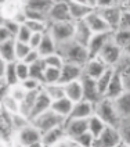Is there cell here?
I'll list each match as a JSON object with an SVG mask.
<instances>
[{
    "label": "cell",
    "mask_w": 130,
    "mask_h": 147,
    "mask_svg": "<svg viewBox=\"0 0 130 147\" xmlns=\"http://www.w3.org/2000/svg\"><path fill=\"white\" fill-rule=\"evenodd\" d=\"M58 53L64 57L65 61L76 63V64H80V65H84L90 58L87 47L78 43L73 39L69 42H65L62 45H58Z\"/></svg>",
    "instance_id": "cell-1"
},
{
    "label": "cell",
    "mask_w": 130,
    "mask_h": 147,
    "mask_svg": "<svg viewBox=\"0 0 130 147\" xmlns=\"http://www.w3.org/2000/svg\"><path fill=\"white\" fill-rule=\"evenodd\" d=\"M94 114L97 117H100L108 126L119 128L123 121L121 114H119V111H118V108H116L115 100H111V98H107V97H103L96 104Z\"/></svg>",
    "instance_id": "cell-2"
},
{
    "label": "cell",
    "mask_w": 130,
    "mask_h": 147,
    "mask_svg": "<svg viewBox=\"0 0 130 147\" xmlns=\"http://www.w3.org/2000/svg\"><path fill=\"white\" fill-rule=\"evenodd\" d=\"M49 33L54 38L58 45L69 42L75 36V22L73 21H62V22H51L49 25Z\"/></svg>",
    "instance_id": "cell-3"
},
{
    "label": "cell",
    "mask_w": 130,
    "mask_h": 147,
    "mask_svg": "<svg viewBox=\"0 0 130 147\" xmlns=\"http://www.w3.org/2000/svg\"><path fill=\"white\" fill-rule=\"evenodd\" d=\"M65 121H66V119H65L64 117L58 115L57 113H54L53 110H49V111L43 113V114L39 115V117H36L31 122H32L42 133H44V132L50 131V129H54V128H58V126H64Z\"/></svg>",
    "instance_id": "cell-4"
},
{
    "label": "cell",
    "mask_w": 130,
    "mask_h": 147,
    "mask_svg": "<svg viewBox=\"0 0 130 147\" xmlns=\"http://www.w3.org/2000/svg\"><path fill=\"white\" fill-rule=\"evenodd\" d=\"M123 56H125V54H123V49L119 47V46L112 40V38L107 42V45L103 47V50H101L100 54H98V57L101 58L107 65L114 67V68H116V67L119 65V63L122 61Z\"/></svg>",
    "instance_id": "cell-5"
},
{
    "label": "cell",
    "mask_w": 130,
    "mask_h": 147,
    "mask_svg": "<svg viewBox=\"0 0 130 147\" xmlns=\"http://www.w3.org/2000/svg\"><path fill=\"white\" fill-rule=\"evenodd\" d=\"M14 135H15V144L22 147H28L33 144L35 142L42 140V132L32 122L29 125H26L25 128H22L21 131L14 133Z\"/></svg>",
    "instance_id": "cell-6"
},
{
    "label": "cell",
    "mask_w": 130,
    "mask_h": 147,
    "mask_svg": "<svg viewBox=\"0 0 130 147\" xmlns=\"http://www.w3.org/2000/svg\"><path fill=\"white\" fill-rule=\"evenodd\" d=\"M49 22H62L72 21L69 13V1L68 0H54L53 6L49 11Z\"/></svg>",
    "instance_id": "cell-7"
},
{
    "label": "cell",
    "mask_w": 130,
    "mask_h": 147,
    "mask_svg": "<svg viewBox=\"0 0 130 147\" xmlns=\"http://www.w3.org/2000/svg\"><path fill=\"white\" fill-rule=\"evenodd\" d=\"M121 142H122V136H121L119 128L107 126L105 131L98 138H96L94 147H116Z\"/></svg>",
    "instance_id": "cell-8"
},
{
    "label": "cell",
    "mask_w": 130,
    "mask_h": 147,
    "mask_svg": "<svg viewBox=\"0 0 130 147\" xmlns=\"http://www.w3.org/2000/svg\"><path fill=\"white\" fill-rule=\"evenodd\" d=\"M126 92H127V86L125 83L122 74H121V71L118 68H115V74L112 76V79H111V83H109V86L107 89L104 97L111 98V100H116V98H119Z\"/></svg>",
    "instance_id": "cell-9"
},
{
    "label": "cell",
    "mask_w": 130,
    "mask_h": 147,
    "mask_svg": "<svg viewBox=\"0 0 130 147\" xmlns=\"http://www.w3.org/2000/svg\"><path fill=\"white\" fill-rule=\"evenodd\" d=\"M83 78V65L76 63L65 61L64 65L61 67V83H69L73 81H79Z\"/></svg>",
    "instance_id": "cell-10"
},
{
    "label": "cell",
    "mask_w": 130,
    "mask_h": 147,
    "mask_svg": "<svg viewBox=\"0 0 130 147\" xmlns=\"http://www.w3.org/2000/svg\"><path fill=\"white\" fill-rule=\"evenodd\" d=\"M84 22L87 24V26L90 28V31L93 33L112 32V29H111V28L108 26V24L104 21V18H103V16L100 14V11L96 10V8L87 16V18L84 20Z\"/></svg>",
    "instance_id": "cell-11"
},
{
    "label": "cell",
    "mask_w": 130,
    "mask_h": 147,
    "mask_svg": "<svg viewBox=\"0 0 130 147\" xmlns=\"http://www.w3.org/2000/svg\"><path fill=\"white\" fill-rule=\"evenodd\" d=\"M107 68H108V65L98 56L97 57H90L89 61L83 65V76H87V78H91V79L96 81Z\"/></svg>",
    "instance_id": "cell-12"
},
{
    "label": "cell",
    "mask_w": 130,
    "mask_h": 147,
    "mask_svg": "<svg viewBox=\"0 0 130 147\" xmlns=\"http://www.w3.org/2000/svg\"><path fill=\"white\" fill-rule=\"evenodd\" d=\"M64 131L66 136L69 138H78L82 133L87 132V119H80V118H66L64 123Z\"/></svg>",
    "instance_id": "cell-13"
},
{
    "label": "cell",
    "mask_w": 130,
    "mask_h": 147,
    "mask_svg": "<svg viewBox=\"0 0 130 147\" xmlns=\"http://www.w3.org/2000/svg\"><path fill=\"white\" fill-rule=\"evenodd\" d=\"M112 38V32H103V33H93L91 39L89 40L87 50L90 57H97L103 47L107 45V42Z\"/></svg>",
    "instance_id": "cell-14"
},
{
    "label": "cell",
    "mask_w": 130,
    "mask_h": 147,
    "mask_svg": "<svg viewBox=\"0 0 130 147\" xmlns=\"http://www.w3.org/2000/svg\"><path fill=\"white\" fill-rule=\"evenodd\" d=\"M96 10H97V8H96ZM122 10H123L122 6L116 4V6H112V7L101 8V10H98V11H100V14L103 16L104 21L108 24V26H109L112 31H115V29H118V26H119Z\"/></svg>",
    "instance_id": "cell-15"
},
{
    "label": "cell",
    "mask_w": 130,
    "mask_h": 147,
    "mask_svg": "<svg viewBox=\"0 0 130 147\" xmlns=\"http://www.w3.org/2000/svg\"><path fill=\"white\" fill-rule=\"evenodd\" d=\"M51 104H53V100L44 93V90L42 89L40 92H39L36 100H35V104H33V108H32V111H31L29 119L32 121V119H35L36 117L42 115L43 113L51 110Z\"/></svg>",
    "instance_id": "cell-16"
},
{
    "label": "cell",
    "mask_w": 130,
    "mask_h": 147,
    "mask_svg": "<svg viewBox=\"0 0 130 147\" xmlns=\"http://www.w3.org/2000/svg\"><path fill=\"white\" fill-rule=\"evenodd\" d=\"M82 85H83V100H87L93 104H97L103 98V96L100 94V92L97 89V85H96L94 79L83 76L82 78Z\"/></svg>",
    "instance_id": "cell-17"
},
{
    "label": "cell",
    "mask_w": 130,
    "mask_h": 147,
    "mask_svg": "<svg viewBox=\"0 0 130 147\" xmlns=\"http://www.w3.org/2000/svg\"><path fill=\"white\" fill-rule=\"evenodd\" d=\"M94 107L96 104L90 103L87 100H80L73 104V108L71 111L69 118H80V119H87L91 115H94Z\"/></svg>",
    "instance_id": "cell-18"
},
{
    "label": "cell",
    "mask_w": 130,
    "mask_h": 147,
    "mask_svg": "<svg viewBox=\"0 0 130 147\" xmlns=\"http://www.w3.org/2000/svg\"><path fill=\"white\" fill-rule=\"evenodd\" d=\"M91 36H93V32L90 31V28L87 26V24L84 21L75 22V36H73V40H76L78 43H80V45L87 47Z\"/></svg>",
    "instance_id": "cell-19"
},
{
    "label": "cell",
    "mask_w": 130,
    "mask_h": 147,
    "mask_svg": "<svg viewBox=\"0 0 130 147\" xmlns=\"http://www.w3.org/2000/svg\"><path fill=\"white\" fill-rule=\"evenodd\" d=\"M38 51H39L42 58L47 57L50 54L58 51V43L54 40V38L49 33V31L46 33H43V39H42V43L39 46V49H38Z\"/></svg>",
    "instance_id": "cell-20"
},
{
    "label": "cell",
    "mask_w": 130,
    "mask_h": 147,
    "mask_svg": "<svg viewBox=\"0 0 130 147\" xmlns=\"http://www.w3.org/2000/svg\"><path fill=\"white\" fill-rule=\"evenodd\" d=\"M64 88H65V97L72 100L73 103H78V101L83 100V85H82V79L65 83Z\"/></svg>",
    "instance_id": "cell-21"
},
{
    "label": "cell",
    "mask_w": 130,
    "mask_h": 147,
    "mask_svg": "<svg viewBox=\"0 0 130 147\" xmlns=\"http://www.w3.org/2000/svg\"><path fill=\"white\" fill-rule=\"evenodd\" d=\"M94 8L89 4H76V3H69V13H71V20L73 22L78 21H84L87 16Z\"/></svg>",
    "instance_id": "cell-22"
},
{
    "label": "cell",
    "mask_w": 130,
    "mask_h": 147,
    "mask_svg": "<svg viewBox=\"0 0 130 147\" xmlns=\"http://www.w3.org/2000/svg\"><path fill=\"white\" fill-rule=\"evenodd\" d=\"M73 103L72 100H69L68 97H62V98H58V100H54L53 104H51V110L54 113H57L58 115L64 117L65 119L69 118L71 115V111L73 108Z\"/></svg>",
    "instance_id": "cell-23"
},
{
    "label": "cell",
    "mask_w": 130,
    "mask_h": 147,
    "mask_svg": "<svg viewBox=\"0 0 130 147\" xmlns=\"http://www.w3.org/2000/svg\"><path fill=\"white\" fill-rule=\"evenodd\" d=\"M64 136H66L64 126H58V128H54V129H50V131L42 133V142L46 144V147H53Z\"/></svg>",
    "instance_id": "cell-24"
},
{
    "label": "cell",
    "mask_w": 130,
    "mask_h": 147,
    "mask_svg": "<svg viewBox=\"0 0 130 147\" xmlns=\"http://www.w3.org/2000/svg\"><path fill=\"white\" fill-rule=\"evenodd\" d=\"M54 0H24V7L49 16V11L53 6ZM49 18V17H47Z\"/></svg>",
    "instance_id": "cell-25"
},
{
    "label": "cell",
    "mask_w": 130,
    "mask_h": 147,
    "mask_svg": "<svg viewBox=\"0 0 130 147\" xmlns=\"http://www.w3.org/2000/svg\"><path fill=\"white\" fill-rule=\"evenodd\" d=\"M0 57L6 63H14L15 58V39H10L0 43Z\"/></svg>",
    "instance_id": "cell-26"
},
{
    "label": "cell",
    "mask_w": 130,
    "mask_h": 147,
    "mask_svg": "<svg viewBox=\"0 0 130 147\" xmlns=\"http://www.w3.org/2000/svg\"><path fill=\"white\" fill-rule=\"evenodd\" d=\"M114 74H115V68H114V67H108L105 71H104V72L101 74L97 79H96L97 89H98L100 94H101L103 97H104L107 89H108V86H109V83H111V79H112Z\"/></svg>",
    "instance_id": "cell-27"
},
{
    "label": "cell",
    "mask_w": 130,
    "mask_h": 147,
    "mask_svg": "<svg viewBox=\"0 0 130 147\" xmlns=\"http://www.w3.org/2000/svg\"><path fill=\"white\" fill-rule=\"evenodd\" d=\"M115 104H116V108L122 117V119H130V90L123 93L119 98H116Z\"/></svg>",
    "instance_id": "cell-28"
},
{
    "label": "cell",
    "mask_w": 130,
    "mask_h": 147,
    "mask_svg": "<svg viewBox=\"0 0 130 147\" xmlns=\"http://www.w3.org/2000/svg\"><path fill=\"white\" fill-rule=\"evenodd\" d=\"M107 126H108V125L96 114L91 115L90 118H87V129H89V132L94 138H98L103 132L105 131Z\"/></svg>",
    "instance_id": "cell-29"
},
{
    "label": "cell",
    "mask_w": 130,
    "mask_h": 147,
    "mask_svg": "<svg viewBox=\"0 0 130 147\" xmlns=\"http://www.w3.org/2000/svg\"><path fill=\"white\" fill-rule=\"evenodd\" d=\"M0 106H1L3 110H6V111L10 113V114H17V113H19V103H18L13 96L8 94L7 88H6L4 94L0 96Z\"/></svg>",
    "instance_id": "cell-30"
},
{
    "label": "cell",
    "mask_w": 130,
    "mask_h": 147,
    "mask_svg": "<svg viewBox=\"0 0 130 147\" xmlns=\"http://www.w3.org/2000/svg\"><path fill=\"white\" fill-rule=\"evenodd\" d=\"M39 92H40V90H39ZM39 92H28V94L25 96V98L19 103V113L22 115L29 118L31 111H32V108H33V104H35V100L38 97Z\"/></svg>",
    "instance_id": "cell-31"
},
{
    "label": "cell",
    "mask_w": 130,
    "mask_h": 147,
    "mask_svg": "<svg viewBox=\"0 0 130 147\" xmlns=\"http://www.w3.org/2000/svg\"><path fill=\"white\" fill-rule=\"evenodd\" d=\"M44 93L49 96L53 101L58 98L65 97V88L62 83H53V85H43Z\"/></svg>",
    "instance_id": "cell-32"
},
{
    "label": "cell",
    "mask_w": 130,
    "mask_h": 147,
    "mask_svg": "<svg viewBox=\"0 0 130 147\" xmlns=\"http://www.w3.org/2000/svg\"><path fill=\"white\" fill-rule=\"evenodd\" d=\"M53 83H61V69L46 67L43 74V85H53Z\"/></svg>",
    "instance_id": "cell-33"
},
{
    "label": "cell",
    "mask_w": 130,
    "mask_h": 147,
    "mask_svg": "<svg viewBox=\"0 0 130 147\" xmlns=\"http://www.w3.org/2000/svg\"><path fill=\"white\" fill-rule=\"evenodd\" d=\"M112 40L119 47L125 49L127 46V43L130 42V31H127V29H115V31H112Z\"/></svg>",
    "instance_id": "cell-34"
},
{
    "label": "cell",
    "mask_w": 130,
    "mask_h": 147,
    "mask_svg": "<svg viewBox=\"0 0 130 147\" xmlns=\"http://www.w3.org/2000/svg\"><path fill=\"white\" fill-rule=\"evenodd\" d=\"M31 123V119L28 117L22 115L21 113H17V114L11 115V128H13V132L17 133L18 131H21L22 128H25L26 125Z\"/></svg>",
    "instance_id": "cell-35"
},
{
    "label": "cell",
    "mask_w": 130,
    "mask_h": 147,
    "mask_svg": "<svg viewBox=\"0 0 130 147\" xmlns=\"http://www.w3.org/2000/svg\"><path fill=\"white\" fill-rule=\"evenodd\" d=\"M7 93L10 96H13L18 103H21L25 98V96L28 94V92H26L25 88L21 85V82H19V83H15V85H11V86H7Z\"/></svg>",
    "instance_id": "cell-36"
},
{
    "label": "cell",
    "mask_w": 130,
    "mask_h": 147,
    "mask_svg": "<svg viewBox=\"0 0 130 147\" xmlns=\"http://www.w3.org/2000/svg\"><path fill=\"white\" fill-rule=\"evenodd\" d=\"M15 83H19L15 71V61L14 63H7L6 75H4V85L6 86H11V85H15Z\"/></svg>",
    "instance_id": "cell-37"
},
{
    "label": "cell",
    "mask_w": 130,
    "mask_h": 147,
    "mask_svg": "<svg viewBox=\"0 0 130 147\" xmlns=\"http://www.w3.org/2000/svg\"><path fill=\"white\" fill-rule=\"evenodd\" d=\"M121 74H122L123 79H125V83L127 86V90H130V57H126L123 56L122 61L119 63V65L116 67Z\"/></svg>",
    "instance_id": "cell-38"
},
{
    "label": "cell",
    "mask_w": 130,
    "mask_h": 147,
    "mask_svg": "<svg viewBox=\"0 0 130 147\" xmlns=\"http://www.w3.org/2000/svg\"><path fill=\"white\" fill-rule=\"evenodd\" d=\"M26 26L32 31L33 33H46L49 31V21H35V20H28L26 22Z\"/></svg>",
    "instance_id": "cell-39"
},
{
    "label": "cell",
    "mask_w": 130,
    "mask_h": 147,
    "mask_svg": "<svg viewBox=\"0 0 130 147\" xmlns=\"http://www.w3.org/2000/svg\"><path fill=\"white\" fill-rule=\"evenodd\" d=\"M43 61H44L46 67H53V68H60V69H61V67L64 65V63H65L64 57L58 51L50 54L47 57H43Z\"/></svg>",
    "instance_id": "cell-40"
},
{
    "label": "cell",
    "mask_w": 130,
    "mask_h": 147,
    "mask_svg": "<svg viewBox=\"0 0 130 147\" xmlns=\"http://www.w3.org/2000/svg\"><path fill=\"white\" fill-rule=\"evenodd\" d=\"M29 67H31V78H35V79H39V81L43 82V74L46 69V64H44L43 58L31 64Z\"/></svg>",
    "instance_id": "cell-41"
},
{
    "label": "cell",
    "mask_w": 130,
    "mask_h": 147,
    "mask_svg": "<svg viewBox=\"0 0 130 147\" xmlns=\"http://www.w3.org/2000/svg\"><path fill=\"white\" fill-rule=\"evenodd\" d=\"M15 71L19 82L25 81V79H28L31 76V67H29V64H26L24 61H15Z\"/></svg>",
    "instance_id": "cell-42"
},
{
    "label": "cell",
    "mask_w": 130,
    "mask_h": 147,
    "mask_svg": "<svg viewBox=\"0 0 130 147\" xmlns=\"http://www.w3.org/2000/svg\"><path fill=\"white\" fill-rule=\"evenodd\" d=\"M73 140H75V143L78 146H82V147H94V143H96V138L89 131L82 133L80 136L75 138Z\"/></svg>",
    "instance_id": "cell-43"
},
{
    "label": "cell",
    "mask_w": 130,
    "mask_h": 147,
    "mask_svg": "<svg viewBox=\"0 0 130 147\" xmlns=\"http://www.w3.org/2000/svg\"><path fill=\"white\" fill-rule=\"evenodd\" d=\"M31 50L32 49H31V46H29L28 43L15 40V58H17V61H24V58L29 54Z\"/></svg>",
    "instance_id": "cell-44"
},
{
    "label": "cell",
    "mask_w": 130,
    "mask_h": 147,
    "mask_svg": "<svg viewBox=\"0 0 130 147\" xmlns=\"http://www.w3.org/2000/svg\"><path fill=\"white\" fill-rule=\"evenodd\" d=\"M21 85L25 88L26 92H39L43 89V82L39 79H35V78H31V76L21 82Z\"/></svg>",
    "instance_id": "cell-45"
},
{
    "label": "cell",
    "mask_w": 130,
    "mask_h": 147,
    "mask_svg": "<svg viewBox=\"0 0 130 147\" xmlns=\"http://www.w3.org/2000/svg\"><path fill=\"white\" fill-rule=\"evenodd\" d=\"M32 35H33V32L26 26V24H22L19 26V29H18V32H17V35H15V40L24 42V43H29Z\"/></svg>",
    "instance_id": "cell-46"
},
{
    "label": "cell",
    "mask_w": 130,
    "mask_h": 147,
    "mask_svg": "<svg viewBox=\"0 0 130 147\" xmlns=\"http://www.w3.org/2000/svg\"><path fill=\"white\" fill-rule=\"evenodd\" d=\"M119 131H121L122 142L127 143L130 146V119H123L121 126H119Z\"/></svg>",
    "instance_id": "cell-47"
},
{
    "label": "cell",
    "mask_w": 130,
    "mask_h": 147,
    "mask_svg": "<svg viewBox=\"0 0 130 147\" xmlns=\"http://www.w3.org/2000/svg\"><path fill=\"white\" fill-rule=\"evenodd\" d=\"M118 29H127V31H130V8L123 7Z\"/></svg>",
    "instance_id": "cell-48"
},
{
    "label": "cell",
    "mask_w": 130,
    "mask_h": 147,
    "mask_svg": "<svg viewBox=\"0 0 130 147\" xmlns=\"http://www.w3.org/2000/svg\"><path fill=\"white\" fill-rule=\"evenodd\" d=\"M0 24L4 25L8 31L13 33V36H14V38H15L17 32H18V29H19V26H21V24H19V22H17L15 20H13V18H10V20H0Z\"/></svg>",
    "instance_id": "cell-49"
},
{
    "label": "cell",
    "mask_w": 130,
    "mask_h": 147,
    "mask_svg": "<svg viewBox=\"0 0 130 147\" xmlns=\"http://www.w3.org/2000/svg\"><path fill=\"white\" fill-rule=\"evenodd\" d=\"M42 39H43V33H33L32 36H31V40H29L28 45L31 46V49L38 50L42 43Z\"/></svg>",
    "instance_id": "cell-50"
},
{
    "label": "cell",
    "mask_w": 130,
    "mask_h": 147,
    "mask_svg": "<svg viewBox=\"0 0 130 147\" xmlns=\"http://www.w3.org/2000/svg\"><path fill=\"white\" fill-rule=\"evenodd\" d=\"M40 54H39V51H38V50H31V51H29V54H28V56H26V57L24 58V63H26V64H29V65H31V64H33V63H36V61H39V60H40Z\"/></svg>",
    "instance_id": "cell-51"
},
{
    "label": "cell",
    "mask_w": 130,
    "mask_h": 147,
    "mask_svg": "<svg viewBox=\"0 0 130 147\" xmlns=\"http://www.w3.org/2000/svg\"><path fill=\"white\" fill-rule=\"evenodd\" d=\"M10 39H15V38L13 36V33L10 32L4 25L0 24V43H3V42H6V40H10Z\"/></svg>",
    "instance_id": "cell-52"
},
{
    "label": "cell",
    "mask_w": 130,
    "mask_h": 147,
    "mask_svg": "<svg viewBox=\"0 0 130 147\" xmlns=\"http://www.w3.org/2000/svg\"><path fill=\"white\" fill-rule=\"evenodd\" d=\"M76 146V143H75V140L72 138H69V136H64L62 139L60 140L58 143H56L53 147H75Z\"/></svg>",
    "instance_id": "cell-53"
},
{
    "label": "cell",
    "mask_w": 130,
    "mask_h": 147,
    "mask_svg": "<svg viewBox=\"0 0 130 147\" xmlns=\"http://www.w3.org/2000/svg\"><path fill=\"white\" fill-rule=\"evenodd\" d=\"M116 4H118V0H97L96 8H97V10H101V8L112 7V6H116Z\"/></svg>",
    "instance_id": "cell-54"
},
{
    "label": "cell",
    "mask_w": 130,
    "mask_h": 147,
    "mask_svg": "<svg viewBox=\"0 0 130 147\" xmlns=\"http://www.w3.org/2000/svg\"><path fill=\"white\" fill-rule=\"evenodd\" d=\"M6 68H7V63L0 57V82L4 83V75H6Z\"/></svg>",
    "instance_id": "cell-55"
},
{
    "label": "cell",
    "mask_w": 130,
    "mask_h": 147,
    "mask_svg": "<svg viewBox=\"0 0 130 147\" xmlns=\"http://www.w3.org/2000/svg\"><path fill=\"white\" fill-rule=\"evenodd\" d=\"M28 147H46V144L42 140H39V142H35L33 144H31V146H28Z\"/></svg>",
    "instance_id": "cell-56"
},
{
    "label": "cell",
    "mask_w": 130,
    "mask_h": 147,
    "mask_svg": "<svg viewBox=\"0 0 130 147\" xmlns=\"http://www.w3.org/2000/svg\"><path fill=\"white\" fill-rule=\"evenodd\" d=\"M123 54H125L126 57H130V42L127 43V46L123 49Z\"/></svg>",
    "instance_id": "cell-57"
},
{
    "label": "cell",
    "mask_w": 130,
    "mask_h": 147,
    "mask_svg": "<svg viewBox=\"0 0 130 147\" xmlns=\"http://www.w3.org/2000/svg\"><path fill=\"white\" fill-rule=\"evenodd\" d=\"M69 3H76V4H89L87 0H68Z\"/></svg>",
    "instance_id": "cell-58"
},
{
    "label": "cell",
    "mask_w": 130,
    "mask_h": 147,
    "mask_svg": "<svg viewBox=\"0 0 130 147\" xmlns=\"http://www.w3.org/2000/svg\"><path fill=\"white\" fill-rule=\"evenodd\" d=\"M129 1L130 0H118V4H119V6H122V7H126V6L129 4Z\"/></svg>",
    "instance_id": "cell-59"
},
{
    "label": "cell",
    "mask_w": 130,
    "mask_h": 147,
    "mask_svg": "<svg viewBox=\"0 0 130 147\" xmlns=\"http://www.w3.org/2000/svg\"><path fill=\"white\" fill-rule=\"evenodd\" d=\"M89 6H91L93 8H96V4H97V0H87Z\"/></svg>",
    "instance_id": "cell-60"
},
{
    "label": "cell",
    "mask_w": 130,
    "mask_h": 147,
    "mask_svg": "<svg viewBox=\"0 0 130 147\" xmlns=\"http://www.w3.org/2000/svg\"><path fill=\"white\" fill-rule=\"evenodd\" d=\"M116 147H130V146L127 144V143H125V142H121V143H119Z\"/></svg>",
    "instance_id": "cell-61"
},
{
    "label": "cell",
    "mask_w": 130,
    "mask_h": 147,
    "mask_svg": "<svg viewBox=\"0 0 130 147\" xmlns=\"http://www.w3.org/2000/svg\"><path fill=\"white\" fill-rule=\"evenodd\" d=\"M126 7H127V8H130V1H129V4H127V6H126Z\"/></svg>",
    "instance_id": "cell-62"
},
{
    "label": "cell",
    "mask_w": 130,
    "mask_h": 147,
    "mask_svg": "<svg viewBox=\"0 0 130 147\" xmlns=\"http://www.w3.org/2000/svg\"><path fill=\"white\" fill-rule=\"evenodd\" d=\"M75 147H82V146H78V144H76V146H75Z\"/></svg>",
    "instance_id": "cell-63"
},
{
    "label": "cell",
    "mask_w": 130,
    "mask_h": 147,
    "mask_svg": "<svg viewBox=\"0 0 130 147\" xmlns=\"http://www.w3.org/2000/svg\"><path fill=\"white\" fill-rule=\"evenodd\" d=\"M15 147H22V146H17V144H15Z\"/></svg>",
    "instance_id": "cell-64"
}]
</instances>
